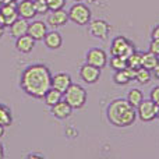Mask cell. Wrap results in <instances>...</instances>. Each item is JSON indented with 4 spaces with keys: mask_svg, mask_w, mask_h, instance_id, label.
Listing matches in <instances>:
<instances>
[{
    "mask_svg": "<svg viewBox=\"0 0 159 159\" xmlns=\"http://www.w3.org/2000/svg\"><path fill=\"white\" fill-rule=\"evenodd\" d=\"M71 77L66 73H57L56 75H52V88L57 89L61 93L71 85Z\"/></svg>",
    "mask_w": 159,
    "mask_h": 159,
    "instance_id": "14",
    "label": "cell"
},
{
    "mask_svg": "<svg viewBox=\"0 0 159 159\" xmlns=\"http://www.w3.org/2000/svg\"><path fill=\"white\" fill-rule=\"evenodd\" d=\"M135 81L140 82V84H148L149 80H151V70L140 67L138 70H135Z\"/></svg>",
    "mask_w": 159,
    "mask_h": 159,
    "instance_id": "23",
    "label": "cell"
},
{
    "mask_svg": "<svg viewBox=\"0 0 159 159\" xmlns=\"http://www.w3.org/2000/svg\"><path fill=\"white\" fill-rule=\"evenodd\" d=\"M8 28H10V35L13 36V38L17 39V38H20V36H22V35L27 34V31H28V20L21 18V17H20V18H17Z\"/></svg>",
    "mask_w": 159,
    "mask_h": 159,
    "instance_id": "16",
    "label": "cell"
},
{
    "mask_svg": "<svg viewBox=\"0 0 159 159\" xmlns=\"http://www.w3.org/2000/svg\"><path fill=\"white\" fill-rule=\"evenodd\" d=\"M106 116L113 126L129 127L137 119V110L127 99H115L107 106Z\"/></svg>",
    "mask_w": 159,
    "mask_h": 159,
    "instance_id": "2",
    "label": "cell"
},
{
    "mask_svg": "<svg viewBox=\"0 0 159 159\" xmlns=\"http://www.w3.org/2000/svg\"><path fill=\"white\" fill-rule=\"evenodd\" d=\"M158 115V105L151 99H143L137 106V116L143 121H152Z\"/></svg>",
    "mask_w": 159,
    "mask_h": 159,
    "instance_id": "6",
    "label": "cell"
},
{
    "mask_svg": "<svg viewBox=\"0 0 159 159\" xmlns=\"http://www.w3.org/2000/svg\"><path fill=\"white\" fill-rule=\"evenodd\" d=\"M109 24L103 20H95V21H89V34L95 38L99 39H106L107 38V34H109Z\"/></svg>",
    "mask_w": 159,
    "mask_h": 159,
    "instance_id": "9",
    "label": "cell"
},
{
    "mask_svg": "<svg viewBox=\"0 0 159 159\" xmlns=\"http://www.w3.org/2000/svg\"><path fill=\"white\" fill-rule=\"evenodd\" d=\"M149 96H151L149 99H151L152 102H155V103H157L158 106H159V85H157V87L152 88L151 95H149Z\"/></svg>",
    "mask_w": 159,
    "mask_h": 159,
    "instance_id": "29",
    "label": "cell"
},
{
    "mask_svg": "<svg viewBox=\"0 0 159 159\" xmlns=\"http://www.w3.org/2000/svg\"><path fill=\"white\" fill-rule=\"evenodd\" d=\"M28 158H42V157L38 154H32V155H28Z\"/></svg>",
    "mask_w": 159,
    "mask_h": 159,
    "instance_id": "35",
    "label": "cell"
},
{
    "mask_svg": "<svg viewBox=\"0 0 159 159\" xmlns=\"http://www.w3.org/2000/svg\"><path fill=\"white\" fill-rule=\"evenodd\" d=\"M80 77L84 80V82H87V84H95L101 77V69L87 63L80 69Z\"/></svg>",
    "mask_w": 159,
    "mask_h": 159,
    "instance_id": "10",
    "label": "cell"
},
{
    "mask_svg": "<svg viewBox=\"0 0 159 159\" xmlns=\"http://www.w3.org/2000/svg\"><path fill=\"white\" fill-rule=\"evenodd\" d=\"M34 46H35V39H34L32 36H30L28 34H25V35L17 38V41H16L17 50H18V52H21V53H30V52H32Z\"/></svg>",
    "mask_w": 159,
    "mask_h": 159,
    "instance_id": "17",
    "label": "cell"
},
{
    "mask_svg": "<svg viewBox=\"0 0 159 159\" xmlns=\"http://www.w3.org/2000/svg\"><path fill=\"white\" fill-rule=\"evenodd\" d=\"M88 2H91V3H93V2H98V0H88Z\"/></svg>",
    "mask_w": 159,
    "mask_h": 159,
    "instance_id": "37",
    "label": "cell"
},
{
    "mask_svg": "<svg viewBox=\"0 0 159 159\" xmlns=\"http://www.w3.org/2000/svg\"><path fill=\"white\" fill-rule=\"evenodd\" d=\"M87 63L91 66H95L98 69H103L107 63V56L106 52L99 48H93L87 53Z\"/></svg>",
    "mask_w": 159,
    "mask_h": 159,
    "instance_id": "7",
    "label": "cell"
},
{
    "mask_svg": "<svg viewBox=\"0 0 159 159\" xmlns=\"http://www.w3.org/2000/svg\"><path fill=\"white\" fill-rule=\"evenodd\" d=\"M0 16H2L3 21H4L6 27H10L17 18H18V11H17V6L13 3H6V4L0 6Z\"/></svg>",
    "mask_w": 159,
    "mask_h": 159,
    "instance_id": "11",
    "label": "cell"
},
{
    "mask_svg": "<svg viewBox=\"0 0 159 159\" xmlns=\"http://www.w3.org/2000/svg\"><path fill=\"white\" fill-rule=\"evenodd\" d=\"M3 157H4V151H3V145L0 144V159H2Z\"/></svg>",
    "mask_w": 159,
    "mask_h": 159,
    "instance_id": "34",
    "label": "cell"
},
{
    "mask_svg": "<svg viewBox=\"0 0 159 159\" xmlns=\"http://www.w3.org/2000/svg\"><path fill=\"white\" fill-rule=\"evenodd\" d=\"M158 56L154 55L152 52H145L143 53V57H141V66L144 69H148V70H152L155 67V64L158 63Z\"/></svg>",
    "mask_w": 159,
    "mask_h": 159,
    "instance_id": "21",
    "label": "cell"
},
{
    "mask_svg": "<svg viewBox=\"0 0 159 159\" xmlns=\"http://www.w3.org/2000/svg\"><path fill=\"white\" fill-rule=\"evenodd\" d=\"M151 36H152V39H158V41H159V25H157V27L154 28Z\"/></svg>",
    "mask_w": 159,
    "mask_h": 159,
    "instance_id": "31",
    "label": "cell"
},
{
    "mask_svg": "<svg viewBox=\"0 0 159 159\" xmlns=\"http://www.w3.org/2000/svg\"><path fill=\"white\" fill-rule=\"evenodd\" d=\"M11 121H13V117H11V112L7 106L0 103V124L4 127L10 126Z\"/></svg>",
    "mask_w": 159,
    "mask_h": 159,
    "instance_id": "22",
    "label": "cell"
},
{
    "mask_svg": "<svg viewBox=\"0 0 159 159\" xmlns=\"http://www.w3.org/2000/svg\"><path fill=\"white\" fill-rule=\"evenodd\" d=\"M0 6H2V3H0Z\"/></svg>",
    "mask_w": 159,
    "mask_h": 159,
    "instance_id": "39",
    "label": "cell"
},
{
    "mask_svg": "<svg viewBox=\"0 0 159 159\" xmlns=\"http://www.w3.org/2000/svg\"><path fill=\"white\" fill-rule=\"evenodd\" d=\"M3 34H4V28H0V38L3 36Z\"/></svg>",
    "mask_w": 159,
    "mask_h": 159,
    "instance_id": "36",
    "label": "cell"
},
{
    "mask_svg": "<svg viewBox=\"0 0 159 159\" xmlns=\"http://www.w3.org/2000/svg\"><path fill=\"white\" fill-rule=\"evenodd\" d=\"M43 42L46 45V48L55 50V49H59L63 45V38H61V35L57 31H50V32L48 31V34L43 38Z\"/></svg>",
    "mask_w": 159,
    "mask_h": 159,
    "instance_id": "18",
    "label": "cell"
},
{
    "mask_svg": "<svg viewBox=\"0 0 159 159\" xmlns=\"http://www.w3.org/2000/svg\"><path fill=\"white\" fill-rule=\"evenodd\" d=\"M46 3L49 10H60V8L64 7L66 0H46Z\"/></svg>",
    "mask_w": 159,
    "mask_h": 159,
    "instance_id": "28",
    "label": "cell"
},
{
    "mask_svg": "<svg viewBox=\"0 0 159 159\" xmlns=\"http://www.w3.org/2000/svg\"><path fill=\"white\" fill-rule=\"evenodd\" d=\"M109 66L112 67V70L117 71V70H124L127 67V61L126 59L120 57V56H112L109 60Z\"/></svg>",
    "mask_w": 159,
    "mask_h": 159,
    "instance_id": "26",
    "label": "cell"
},
{
    "mask_svg": "<svg viewBox=\"0 0 159 159\" xmlns=\"http://www.w3.org/2000/svg\"><path fill=\"white\" fill-rule=\"evenodd\" d=\"M35 3V8H36V14H46L49 11V7H48L46 0H36Z\"/></svg>",
    "mask_w": 159,
    "mask_h": 159,
    "instance_id": "27",
    "label": "cell"
},
{
    "mask_svg": "<svg viewBox=\"0 0 159 159\" xmlns=\"http://www.w3.org/2000/svg\"><path fill=\"white\" fill-rule=\"evenodd\" d=\"M143 99H144L143 92H141L140 89H137V88H133V89L129 92V95H127V101H129L134 107H137Z\"/></svg>",
    "mask_w": 159,
    "mask_h": 159,
    "instance_id": "25",
    "label": "cell"
},
{
    "mask_svg": "<svg viewBox=\"0 0 159 159\" xmlns=\"http://www.w3.org/2000/svg\"><path fill=\"white\" fill-rule=\"evenodd\" d=\"M61 96H63V93L61 92H59V91L55 89V88H50V89L45 93L43 99H45V103H46L48 106L52 107L53 105H56L57 102L61 101Z\"/></svg>",
    "mask_w": 159,
    "mask_h": 159,
    "instance_id": "20",
    "label": "cell"
},
{
    "mask_svg": "<svg viewBox=\"0 0 159 159\" xmlns=\"http://www.w3.org/2000/svg\"><path fill=\"white\" fill-rule=\"evenodd\" d=\"M151 71H152V74L155 75V78H158V80H159V60H158V63L155 64V67L151 70Z\"/></svg>",
    "mask_w": 159,
    "mask_h": 159,
    "instance_id": "32",
    "label": "cell"
},
{
    "mask_svg": "<svg viewBox=\"0 0 159 159\" xmlns=\"http://www.w3.org/2000/svg\"><path fill=\"white\" fill-rule=\"evenodd\" d=\"M3 134H4V126H2V124H0V138L3 137Z\"/></svg>",
    "mask_w": 159,
    "mask_h": 159,
    "instance_id": "33",
    "label": "cell"
},
{
    "mask_svg": "<svg viewBox=\"0 0 159 159\" xmlns=\"http://www.w3.org/2000/svg\"><path fill=\"white\" fill-rule=\"evenodd\" d=\"M71 112H73V107L70 106L64 99L52 106V113L57 119H67L70 115H71Z\"/></svg>",
    "mask_w": 159,
    "mask_h": 159,
    "instance_id": "19",
    "label": "cell"
},
{
    "mask_svg": "<svg viewBox=\"0 0 159 159\" xmlns=\"http://www.w3.org/2000/svg\"><path fill=\"white\" fill-rule=\"evenodd\" d=\"M135 52V48L126 36H116L110 45V55L120 56L123 59H127L130 55Z\"/></svg>",
    "mask_w": 159,
    "mask_h": 159,
    "instance_id": "4",
    "label": "cell"
},
{
    "mask_svg": "<svg viewBox=\"0 0 159 159\" xmlns=\"http://www.w3.org/2000/svg\"><path fill=\"white\" fill-rule=\"evenodd\" d=\"M69 21V13L64 11L63 8L60 10H50V14L46 17V24L52 28H60L67 24Z\"/></svg>",
    "mask_w": 159,
    "mask_h": 159,
    "instance_id": "8",
    "label": "cell"
},
{
    "mask_svg": "<svg viewBox=\"0 0 159 159\" xmlns=\"http://www.w3.org/2000/svg\"><path fill=\"white\" fill-rule=\"evenodd\" d=\"M149 52H152L154 55L159 56V41L158 39H152L151 45H149Z\"/></svg>",
    "mask_w": 159,
    "mask_h": 159,
    "instance_id": "30",
    "label": "cell"
},
{
    "mask_svg": "<svg viewBox=\"0 0 159 159\" xmlns=\"http://www.w3.org/2000/svg\"><path fill=\"white\" fill-rule=\"evenodd\" d=\"M22 91L32 98H43L52 88V74L45 64H32L27 67L20 81Z\"/></svg>",
    "mask_w": 159,
    "mask_h": 159,
    "instance_id": "1",
    "label": "cell"
},
{
    "mask_svg": "<svg viewBox=\"0 0 159 159\" xmlns=\"http://www.w3.org/2000/svg\"><path fill=\"white\" fill-rule=\"evenodd\" d=\"M69 20L77 25H88L91 21V10L84 3H75L69 10Z\"/></svg>",
    "mask_w": 159,
    "mask_h": 159,
    "instance_id": "5",
    "label": "cell"
},
{
    "mask_svg": "<svg viewBox=\"0 0 159 159\" xmlns=\"http://www.w3.org/2000/svg\"><path fill=\"white\" fill-rule=\"evenodd\" d=\"M134 78H135V70L130 69V67H126L124 70H117V71H115V75H113L115 82L119 85H126Z\"/></svg>",
    "mask_w": 159,
    "mask_h": 159,
    "instance_id": "15",
    "label": "cell"
},
{
    "mask_svg": "<svg viewBox=\"0 0 159 159\" xmlns=\"http://www.w3.org/2000/svg\"><path fill=\"white\" fill-rule=\"evenodd\" d=\"M63 98L73 109H80L87 102V91L78 84H73L63 92Z\"/></svg>",
    "mask_w": 159,
    "mask_h": 159,
    "instance_id": "3",
    "label": "cell"
},
{
    "mask_svg": "<svg viewBox=\"0 0 159 159\" xmlns=\"http://www.w3.org/2000/svg\"><path fill=\"white\" fill-rule=\"evenodd\" d=\"M157 117L159 119V106H158V115H157Z\"/></svg>",
    "mask_w": 159,
    "mask_h": 159,
    "instance_id": "38",
    "label": "cell"
},
{
    "mask_svg": "<svg viewBox=\"0 0 159 159\" xmlns=\"http://www.w3.org/2000/svg\"><path fill=\"white\" fill-rule=\"evenodd\" d=\"M141 57H143V53H138V52H134L133 55H130L129 57L126 59L127 61V67L130 69H134V70H138L141 66Z\"/></svg>",
    "mask_w": 159,
    "mask_h": 159,
    "instance_id": "24",
    "label": "cell"
},
{
    "mask_svg": "<svg viewBox=\"0 0 159 159\" xmlns=\"http://www.w3.org/2000/svg\"><path fill=\"white\" fill-rule=\"evenodd\" d=\"M17 11H18V17L25 20H32L36 16V8L34 0H21L17 4Z\"/></svg>",
    "mask_w": 159,
    "mask_h": 159,
    "instance_id": "13",
    "label": "cell"
},
{
    "mask_svg": "<svg viewBox=\"0 0 159 159\" xmlns=\"http://www.w3.org/2000/svg\"><path fill=\"white\" fill-rule=\"evenodd\" d=\"M27 34L32 36L35 41H43L45 35L48 34V25L43 21H32L28 24V31Z\"/></svg>",
    "mask_w": 159,
    "mask_h": 159,
    "instance_id": "12",
    "label": "cell"
}]
</instances>
